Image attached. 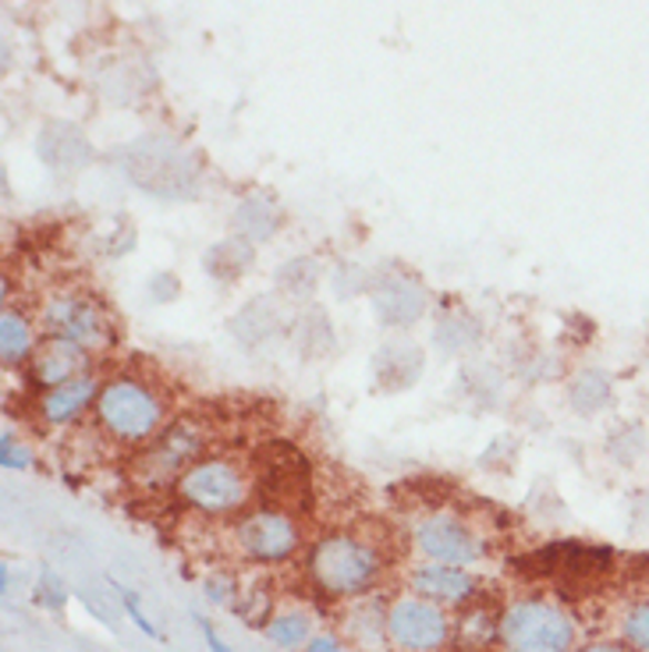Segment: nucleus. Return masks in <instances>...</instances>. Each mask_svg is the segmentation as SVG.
<instances>
[{"label":"nucleus","mask_w":649,"mask_h":652,"mask_svg":"<svg viewBox=\"0 0 649 652\" xmlns=\"http://www.w3.org/2000/svg\"><path fill=\"white\" fill-rule=\"evenodd\" d=\"M93 415L111 440L146 444L164 426V401H160V394L153 387L139 384V379L114 376L100 387Z\"/></svg>","instance_id":"f257e3e1"},{"label":"nucleus","mask_w":649,"mask_h":652,"mask_svg":"<svg viewBox=\"0 0 649 652\" xmlns=\"http://www.w3.org/2000/svg\"><path fill=\"white\" fill-rule=\"evenodd\" d=\"M384 571V553L358 536H327L310 553L313 582L331 595H363Z\"/></svg>","instance_id":"f03ea898"},{"label":"nucleus","mask_w":649,"mask_h":652,"mask_svg":"<svg viewBox=\"0 0 649 652\" xmlns=\"http://www.w3.org/2000/svg\"><path fill=\"white\" fill-rule=\"evenodd\" d=\"M500 639L508 652H571L575 624L561 607L526 600L504 613Z\"/></svg>","instance_id":"7ed1b4c3"},{"label":"nucleus","mask_w":649,"mask_h":652,"mask_svg":"<svg viewBox=\"0 0 649 652\" xmlns=\"http://www.w3.org/2000/svg\"><path fill=\"white\" fill-rule=\"evenodd\" d=\"M174 493L203 515H231L249 500V479L227 458H200L174 482Z\"/></svg>","instance_id":"20e7f679"},{"label":"nucleus","mask_w":649,"mask_h":652,"mask_svg":"<svg viewBox=\"0 0 649 652\" xmlns=\"http://www.w3.org/2000/svg\"><path fill=\"white\" fill-rule=\"evenodd\" d=\"M43 330L47 337H64L71 344H82L85 352H100L111 344V319L103 305L79 292H58L43 302Z\"/></svg>","instance_id":"39448f33"},{"label":"nucleus","mask_w":649,"mask_h":652,"mask_svg":"<svg viewBox=\"0 0 649 652\" xmlns=\"http://www.w3.org/2000/svg\"><path fill=\"white\" fill-rule=\"evenodd\" d=\"M203 429L195 422H174L168 426L160 437L142 450L139 461H135V472L142 482L160 486V482H178L189 465L200 461V450H203Z\"/></svg>","instance_id":"423d86ee"},{"label":"nucleus","mask_w":649,"mask_h":652,"mask_svg":"<svg viewBox=\"0 0 649 652\" xmlns=\"http://www.w3.org/2000/svg\"><path fill=\"white\" fill-rule=\"evenodd\" d=\"M234 539H239V550L249 560L277 564V560H287L298 550V524L277 507H263V511H252L239 521Z\"/></svg>","instance_id":"0eeeda50"},{"label":"nucleus","mask_w":649,"mask_h":652,"mask_svg":"<svg viewBox=\"0 0 649 652\" xmlns=\"http://www.w3.org/2000/svg\"><path fill=\"white\" fill-rule=\"evenodd\" d=\"M387 635L405 652H433L450 639V624L437 603L398 600L387 613Z\"/></svg>","instance_id":"6e6552de"},{"label":"nucleus","mask_w":649,"mask_h":652,"mask_svg":"<svg viewBox=\"0 0 649 652\" xmlns=\"http://www.w3.org/2000/svg\"><path fill=\"white\" fill-rule=\"evenodd\" d=\"M416 550L429 564L465 568V564H476L483 557V542L465 521L450 515H429L426 521L416 524Z\"/></svg>","instance_id":"1a4fd4ad"},{"label":"nucleus","mask_w":649,"mask_h":652,"mask_svg":"<svg viewBox=\"0 0 649 652\" xmlns=\"http://www.w3.org/2000/svg\"><path fill=\"white\" fill-rule=\"evenodd\" d=\"M89 369V352L82 344H71L64 337H47L36 344V352L29 355V379L36 387H61L68 379H79Z\"/></svg>","instance_id":"9d476101"},{"label":"nucleus","mask_w":649,"mask_h":652,"mask_svg":"<svg viewBox=\"0 0 649 652\" xmlns=\"http://www.w3.org/2000/svg\"><path fill=\"white\" fill-rule=\"evenodd\" d=\"M97 394H100V379L89 373L79 379H68V384H61V387H50L40 397V419L47 426L75 422L89 405H97Z\"/></svg>","instance_id":"9b49d317"},{"label":"nucleus","mask_w":649,"mask_h":652,"mask_svg":"<svg viewBox=\"0 0 649 652\" xmlns=\"http://www.w3.org/2000/svg\"><path fill=\"white\" fill-rule=\"evenodd\" d=\"M412 589L429 603H465L476 592V578L450 564H426L412 571Z\"/></svg>","instance_id":"f8f14e48"},{"label":"nucleus","mask_w":649,"mask_h":652,"mask_svg":"<svg viewBox=\"0 0 649 652\" xmlns=\"http://www.w3.org/2000/svg\"><path fill=\"white\" fill-rule=\"evenodd\" d=\"M40 153L47 163H53V167H79V163H85V156H89V146L71 124H50L40 139Z\"/></svg>","instance_id":"ddd939ff"},{"label":"nucleus","mask_w":649,"mask_h":652,"mask_svg":"<svg viewBox=\"0 0 649 652\" xmlns=\"http://www.w3.org/2000/svg\"><path fill=\"white\" fill-rule=\"evenodd\" d=\"M32 352H36L32 323L18 309H4V316H0V358H4V366L29 361Z\"/></svg>","instance_id":"4468645a"},{"label":"nucleus","mask_w":649,"mask_h":652,"mask_svg":"<svg viewBox=\"0 0 649 652\" xmlns=\"http://www.w3.org/2000/svg\"><path fill=\"white\" fill-rule=\"evenodd\" d=\"M376 313H381L384 319L394 313V323H405V319H416L423 313V298L419 292L412 287L408 292V281H394L387 292L376 298Z\"/></svg>","instance_id":"2eb2a0df"},{"label":"nucleus","mask_w":649,"mask_h":652,"mask_svg":"<svg viewBox=\"0 0 649 652\" xmlns=\"http://www.w3.org/2000/svg\"><path fill=\"white\" fill-rule=\"evenodd\" d=\"M266 639L281 649H298L310 639V618H305V613H284V618L266 624Z\"/></svg>","instance_id":"dca6fc26"},{"label":"nucleus","mask_w":649,"mask_h":652,"mask_svg":"<svg viewBox=\"0 0 649 652\" xmlns=\"http://www.w3.org/2000/svg\"><path fill=\"white\" fill-rule=\"evenodd\" d=\"M625 639L632 642L636 649L649 652V603H646V607H636L632 613H628V621H625Z\"/></svg>","instance_id":"f3484780"},{"label":"nucleus","mask_w":649,"mask_h":652,"mask_svg":"<svg viewBox=\"0 0 649 652\" xmlns=\"http://www.w3.org/2000/svg\"><path fill=\"white\" fill-rule=\"evenodd\" d=\"M462 639H476V642L494 639L490 613H486V610H465V618H462Z\"/></svg>","instance_id":"a211bd4d"},{"label":"nucleus","mask_w":649,"mask_h":652,"mask_svg":"<svg viewBox=\"0 0 649 652\" xmlns=\"http://www.w3.org/2000/svg\"><path fill=\"white\" fill-rule=\"evenodd\" d=\"M29 450L22 447V440H14L11 432L4 440H0V465L4 468H18V472H22V468H29Z\"/></svg>","instance_id":"6ab92c4d"},{"label":"nucleus","mask_w":649,"mask_h":652,"mask_svg":"<svg viewBox=\"0 0 649 652\" xmlns=\"http://www.w3.org/2000/svg\"><path fill=\"white\" fill-rule=\"evenodd\" d=\"M114 589H118V595H121V603H124V610H129V618H132V621H135V624H139L142 631H146V635H153V639H160V635H156V628H153V624H150L146 618H142V610H139V603H135V595H132L129 589H121L118 582H114Z\"/></svg>","instance_id":"aec40b11"},{"label":"nucleus","mask_w":649,"mask_h":652,"mask_svg":"<svg viewBox=\"0 0 649 652\" xmlns=\"http://www.w3.org/2000/svg\"><path fill=\"white\" fill-rule=\"evenodd\" d=\"M40 600H43V603H50V607H61V603H64V589L58 585V578H53V574H47Z\"/></svg>","instance_id":"412c9836"},{"label":"nucleus","mask_w":649,"mask_h":652,"mask_svg":"<svg viewBox=\"0 0 649 652\" xmlns=\"http://www.w3.org/2000/svg\"><path fill=\"white\" fill-rule=\"evenodd\" d=\"M305 652H348V649L331 635H316V639L305 642Z\"/></svg>","instance_id":"4be33fe9"},{"label":"nucleus","mask_w":649,"mask_h":652,"mask_svg":"<svg viewBox=\"0 0 649 652\" xmlns=\"http://www.w3.org/2000/svg\"><path fill=\"white\" fill-rule=\"evenodd\" d=\"M200 624H203V631H206V645H210L213 652H231V649H227V645L221 642V635H216V631H213V628H210L206 621H200Z\"/></svg>","instance_id":"5701e85b"},{"label":"nucleus","mask_w":649,"mask_h":652,"mask_svg":"<svg viewBox=\"0 0 649 652\" xmlns=\"http://www.w3.org/2000/svg\"><path fill=\"white\" fill-rule=\"evenodd\" d=\"M582 652H628V649H621V645H589Z\"/></svg>","instance_id":"b1692460"}]
</instances>
